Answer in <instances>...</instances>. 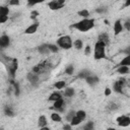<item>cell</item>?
<instances>
[{
	"label": "cell",
	"instance_id": "1",
	"mask_svg": "<svg viewBox=\"0 0 130 130\" xmlns=\"http://www.w3.org/2000/svg\"><path fill=\"white\" fill-rule=\"evenodd\" d=\"M94 26V19L93 18H83L77 22H75L74 24L71 25V28H75L78 31L81 32H85L90 30L92 27Z\"/></svg>",
	"mask_w": 130,
	"mask_h": 130
},
{
	"label": "cell",
	"instance_id": "2",
	"mask_svg": "<svg viewBox=\"0 0 130 130\" xmlns=\"http://www.w3.org/2000/svg\"><path fill=\"white\" fill-rule=\"evenodd\" d=\"M93 56L95 60H101L106 57V45L102 42H96L94 44V51Z\"/></svg>",
	"mask_w": 130,
	"mask_h": 130
},
{
	"label": "cell",
	"instance_id": "3",
	"mask_svg": "<svg viewBox=\"0 0 130 130\" xmlns=\"http://www.w3.org/2000/svg\"><path fill=\"white\" fill-rule=\"evenodd\" d=\"M57 46L65 50H69L73 46V42L69 36H63L57 40Z\"/></svg>",
	"mask_w": 130,
	"mask_h": 130
},
{
	"label": "cell",
	"instance_id": "4",
	"mask_svg": "<svg viewBox=\"0 0 130 130\" xmlns=\"http://www.w3.org/2000/svg\"><path fill=\"white\" fill-rule=\"evenodd\" d=\"M26 77H27V80H28L31 84H37V83L40 81V74H39V73H36V72H34V71L29 72Z\"/></svg>",
	"mask_w": 130,
	"mask_h": 130
},
{
	"label": "cell",
	"instance_id": "5",
	"mask_svg": "<svg viewBox=\"0 0 130 130\" xmlns=\"http://www.w3.org/2000/svg\"><path fill=\"white\" fill-rule=\"evenodd\" d=\"M117 122H118V125H119V126L127 127V126H129V124H130V118H129L128 116L123 115V116H120V117L117 118Z\"/></svg>",
	"mask_w": 130,
	"mask_h": 130
},
{
	"label": "cell",
	"instance_id": "6",
	"mask_svg": "<svg viewBox=\"0 0 130 130\" xmlns=\"http://www.w3.org/2000/svg\"><path fill=\"white\" fill-rule=\"evenodd\" d=\"M123 28H124V26H123L121 20H120V19H117V20L114 22V34H115L116 36L120 35V34L123 31Z\"/></svg>",
	"mask_w": 130,
	"mask_h": 130
},
{
	"label": "cell",
	"instance_id": "7",
	"mask_svg": "<svg viewBox=\"0 0 130 130\" xmlns=\"http://www.w3.org/2000/svg\"><path fill=\"white\" fill-rule=\"evenodd\" d=\"M124 81H125V79H123V80H122V79H120V80L115 81V82L113 83V89H114V91L121 93V92H122L123 85H124Z\"/></svg>",
	"mask_w": 130,
	"mask_h": 130
},
{
	"label": "cell",
	"instance_id": "8",
	"mask_svg": "<svg viewBox=\"0 0 130 130\" xmlns=\"http://www.w3.org/2000/svg\"><path fill=\"white\" fill-rule=\"evenodd\" d=\"M38 27H39V22H35V23L28 25L24 29V34L25 35H32V34H35L38 30Z\"/></svg>",
	"mask_w": 130,
	"mask_h": 130
},
{
	"label": "cell",
	"instance_id": "9",
	"mask_svg": "<svg viewBox=\"0 0 130 130\" xmlns=\"http://www.w3.org/2000/svg\"><path fill=\"white\" fill-rule=\"evenodd\" d=\"M48 6H49V8H50L51 10H59V9H61L64 5H63V4H60V3L58 2V0H53V1H50V2H49Z\"/></svg>",
	"mask_w": 130,
	"mask_h": 130
},
{
	"label": "cell",
	"instance_id": "10",
	"mask_svg": "<svg viewBox=\"0 0 130 130\" xmlns=\"http://www.w3.org/2000/svg\"><path fill=\"white\" fill-rule=\"evenodd\" d=\"M10 44V38L7 35H3L0 37V47L1 48H6Z\"/></svg>",
	"mask_w": 130,
	"mask_h": 130
},
{
	"label": "cell",
	"instance_id": "11",
	"mask_svg": "<svg viewBox=\"0 0 130 130\" xmlns=\"http://www.w3.org/2000/svg\"><path fill=\"white\" fill-rule=\"evenodd\" d=\"M63 106H64V100L61 98V99H58L56 101H54V105H53V108L56 109L57 111H63Z\"/></svg>",
	"mask_w": 130,
	"mask_h": 130
},
{
	"label": "cell",
	"instance_id": "12",
	"mask_svg": "<svg viewBox=\"0 0 130 130\" xmlns=\"http://www.w3.org/2000/svg\"><path fill=\"white\" fill-rule=\"evenodd\" d=\"M85 80H86V83L89 84V85H94V84L99 83V77L98 76H93L91 74L89 76H87L85 78Z\"/></svg>",
	"mask_w": 130,
	"mask_h": 130
},
{
	"label": "cell",
	"instance_id": "13",
	"mask_svg": "<svg viewBox=\"0 0 130 130\" xmlns=\"http://www.w3.org/2000/svg\"><path fill=\"white\" fill-rule=\"evenodd\" d=\"M98 41L104 43V44L107 46V45L109 44V42H110V39H109V36H108L107 34H101V35L99 36V38H98Z\"/></svg>",
	"mask_w": 130,
	"mask_h": 130
},
{
	"label": "cell",
	"instance_id": "14",
	"mask_svg": "<svg viewBox=\"0 0 130 130\" xmlns=\"http://www.w3.org/2000/svg\"><path fill=\"white\" fill-rule=\"evenodd\" d=\"M38 125H39V127H40L41 129L47 126V118H46L44 115H42V116H40V117H39Z\"/></svg>",
	"mask_w": 130,
	"mask_h": 130
},
{
	"label": "cell",
	"instance_id": "15",
	"mask_svg": "<svg viewBox=\"0 0 130 130\" xmlns=\"http://www.w3.org/2000/svg\"><path fill=\"white\" fill-rule=\"evenodd\" d=\"M39 52L41 53V54H44V55H46V54H49L50 53V51H49V48H48V45L47 44H44V45H41L40 47H39Z\"/></svg>",
	"mask_w": 130,
	"mask_h": 130
},
{
	"label": "cell",
	"instance_id": "16",
	"mask_svg": "<svg viewBox=\"0 0 130 130\" xmlns=\"http://www.w3.org/2000/svg\"><path fill=\"white\" fill-rule=\"evenodd\" d=\"M74 93H75V90H74L73 87H67V88H65V91H64L65 96L70 98V96H73Z\"/></svg>",
	"mask_w": 130,
	"mask_h": 130
},
{
	"label": "cell",
	"instance_id": "17",
	"mask_svg": "<svg viewBox=\"0 0 130 130\" xmlns=\"http://www.w3.org/2000/svg\"><path fill=\"white\" fill-rule=\"evenodd\" d=\"M117 72L119 74H127L129 72V66H119Z\"/></svg>",
	"mask_w": 130,
	"mask_h": 130
},
{
	"label": "cell",
	"instance_id": "18",
	"mask_svg": "<svg viewBox=\"0 0 130 130\" xmlns=\"http://www.w3.org/2000/svg\"><path fill=\"white\" fill-rule=\"evenodd\" d=\"M61 98H62V95L60 94V92L55 91V92H52V93L50 94V96H49V101L54 102V101H56V100H58V99H61Z\"/></svg>",
	"mask_w": 130,
	"mask_h": 130
},
{
	"label": "cell",
	"instance_id": "19",
	"mask_svg": "<svg viewBox=\"0 0 130 130\" xmlns=\"http://www.w3.org/2000/svg\"><path fill=\"white\" fill-rule=\"evenodd\" d=\"M75 116H76L77 118H79L81 121H83V120L85 119V117H86V113H85V111H83V110H79V111L75 112Z\"/></svg>",
	"mask_w": 130,
	"mask_h": 130
},
{
	"label": "cell",
	"instance_id": "20",
	"mask_svg": "<svg viewBox=\"0 0 130 130\" xmlns=\"http://www.w3.org/2000/svg\"><path fill=\"white\" fill-rule=\"evenodd\" d=\"M130 65V56H126L124 59H122V61L119 63V66H129Z\"/></svg>",
	"mask_w": 130,
	"mask_h": 130
},
{
	"label": "cell",
	"instance_id": "21",
	"mask_svg": "<svg viewBox=\"0 0 130 130\" xmlns=\"http://www.w3.org/2000/svg\"><path fill=\"white\" fill-rule=\"evenodd\" d=\"M91 73H90V71L89 70H86V69H84V70H82V71H80L79 72V74H78V77L79 78H86L87 76H89Z\"/></svg>",
	"mask_w": 130,
	"mask_h": 130
},
{
	"label": "cell",
	"instance_id": "22",
	"mask_svg": "<svg viewBox=\"0 0 130 130\" xmlns=\"http://www.w3.org/2000/svg\"><path fill=\"white\" fill-rule=\"evenodd\" d=\"M77 14H78L79 16L83 17V18H87V17H89V11H88L87 9H82V10L78 11Z\"/></svg>",
	"mask_w": 130,
	"mask_h": 130
},
{
	"label": "cell",
	"instance_id": "23",
	"mask_svg": "<svg viewBox=\"0 0 130 130\" xmlns=\"http://www.w3.org/2000/svg\"><path fill=\"white\" fill-rule=\"evenodd\" d=\"M73 45H74V47H75L77 50H81V49L83 48V42H82L81 40H79V39L75 40L74 43H73Z\"/></svg>",
	"mask_w": 130,
	"mask_h": 130
},
{
	"label": "cell",
	"instance_id": "24",
	"mask_svg": "<svg viewBox=\"0 0 130 130\" xmlns=\"http://www.w3.org/2000/svg\"><path fill=\"white\" fill-rule=\"evenodd\" d=\"M51 119H52V121H54V122H61V120H62L61 116H60L58 113H52V114H51Z\"/></svg>",
	"mask_w": 130,
	"mask_h": 130
},
{
	"label": "cell",
	"instance_id": "25",
	"mask_svg": "<svg viewBox=\"0 0 130 130\" xmlns=\"http://www.w3.org/2000/svg\"><path fill=\"white\" fill-rule=\"evenodd\" d=\"M81 122H82V121H81L79 118H77L76 116H74V117L70 120V124H71V126H77V125H79Z\"/></svg>",
	"mask_w": 130,
	"mask_h": 130
},
{
	"label": "cell",
	"instance_id": "26",
	"mask_svg": "<svg viewBox=\"0 0 130 130\" xmlns=\"http://www.w3.org/2000/svg\"><path fill=\"white\" fill-rule=\"evenodd\" d=\"M54 87L57 88V89H62L65 87V81L63 80H60V81H57L54 83Z\"/></svg>",
	"mask_w": 130,
	"mask_h": 130
},
{
	"label": "cell",
	"instance_id": "27",
	"mask_svg": "<svg viewBox=\"0 0 130 130\" xmlns=\"http://www.w3.org/2000/svg\"><path fill=\"white\" fill-rule=\"evenodd\" d=\"M47 45H48V48H49V51H50V52H52V53H57V52L59 51L57 45H53V44H47Z\"/></svg>",
	"mask_w": 130,
	"mask_h": 130
},
{
	"label": "cell",
	"instance_id": "28",
	"mask_svg": "<svg viewBox=\"0 0 130 130\" xmlns=\"http://www.w3.org/2000/svg\"><path fill=\"white\" fill-rule=\"evenodd\" d=\"M9 8L7 6H0V15H8Z\"/></svg>",
	"mask_w": 130,
	"mask_h": 130
},
{
	"label": "cell",
	"instance_id": "29",
	"mask_svg": "<svg viewBox=\"0 0 130 130\" xmlns=\"http://www.w3.org/2000/svg\"><path fill=\"white\" fill-rule=\"evenodd\" d=\"M4 113H5V115L6 116H10V117H12L13 116V111L11 110V108L10 107H8V106H6L5 108H4Z\"/></svg>",
	"mask_w": 130,
	"mask_h": 130
},
{
	"label": "cell",
	"instance_id": "30",
	"mask_svg": "<svg viewBox=\"0 0 130 130\" xmlns=\"http://www.w3.org/2000/svg\"><path fill=\"white\" fill-rule=\"evenodd\" d=\"M73 72H74V67H73L72 65H68V66L65 68V73H66V74L71 75V74H73Z\"/></svg>",
	"mask_w": 130,
	"mask_h": 130
},
{
	"label": "cell",
	"instance_id": "31",
	"mask_svg": "<svg viewBox=\"0 0 130 130\" xmlns=\"http://www.w3.org/2000/svg\"><path fill=\"white\" fill-rule=\"evenodd\" d=\"M45 0H27V5L28 6H35L36 4H39V3H42L44 2Z\"/></svg>",
	"mask_w": 130,
	"mask_h": 130
},
{
	"label": "cell",
	"instance_id": "32",
	"mask_svg": "<svg viewBox=\"0 0 130 130\" xmlns=\"http://www.w3.org/2000/svg\"><path fill=\"white\" fill-rule=\"evenodd\" d=\"M83 129L84 130H92L93 129V123L92 122H88L85 126H83Z\"/></svg>",
	"mask_w": 130,
	"mask_h": 130
},
{
	"label": "cell",
	"instance_id": "33",
	"mask_svg": "<svg viewBox=\"0 0 130 130\" xmlns=\"http://www.w3.org/2000/svg\"><path fill=\"white\" fill-rule=\"evenodd\" d=\"M75 116V112L74 111H70L69 113H68V115H67V117H66V120L68 121V122H70V120L73 118Z\"/></svg>",
	"mask_w": 130,
	"mask_h": 130
},
{
	"label": "cell",
	"instance_id": "34",
	"mask_svg": "<svg viewBox=\"0 0 130 130\" xmlns=\"http://www.w3.org/2000/svg\"><path fill=\"white\" fill-rule=\"evenodd\" d=\"M12 83L14 84V88H15L14 89V92H15V94L16 95H19V85H18V83L17 82H13V81H12Z\"/></svg>",
	"mask_w": 130,
	"mask_h": 130
},
{
	"label": "cell",
	"instance_id": "35",
	"mask_svg": "<svg viewBox=\"0 0 130 130\" xmlns=\"http://www.w3.org/2000/svg\"><path fill=\"white\" fill-rule=\"evenodd\" d=\"M7 19H8V16H7V15H0V23L6 22Z\"/></svg>",
	"mask_w": 130,
	"mask_h": 130
},
{
	"label": "cell",
	"instance_id": "36",
	"mask_svg": "<svg viewBox=\"0 0 130 130\" xmlns=\"http://www.w3.org/2000/svg\"><path fill=\"white\" fill-rule=\"evenodd\" d=\"M90 51H91V48H90V46L88 45V46H86L85 49H84V54H85V55H89V54H90Z\"/></svg>",
	"mask_w": 130,
	"mask_h": 130
},
{
	"label": "cell",
	"instance_id": "37",
	"mask_svg": "<svg viewBox=\"0 0 130 130\" xmlns=\"http://www.w3.org/2000/svg\"><path fill=\"white\" fill-rule=\"evenodd\" d=\"M9 5H12V6L19 5V0H10L9 1Z\"/></svg>",
	"mask_w": 130,
	"mask_h": 130
},
{
	"label": "cell",
	"instance_id": "38",
	"mask_svg": "<svg viewBox=\"0 0 130 130\" xmlns=\"http://www.w3.org/2000/svg\"><path fill=\"white\" fill-rule=\"evenodd\" d=\"M106 10H107V9H106L105 7H100V8H96V9H95V11L99 12V13H103V12H105Z\"/></svg>",
	"mask_w": 130,
	"mask_h": 130
},
{
	"label": "cell",
	"instance_id": "39",
	"mask_svg": "<svg viewBox=\"0 0 130 130\" xmlns=\"http://www.w3.org/2000/svg\"><path fill=\"white\" fill-rule=\"evenodd\" d=\"M123 26H125V28H126L127 30H130V22H129V20H127V21L123 24Z\"/></svg>",
	"mask_w": 130,
	"mask_h": 130
},
{
	"label": "cell",
	"instance_id": "40",
	"mask_svg": "<svg viewBox=\"0 0 130 130\" xmlns=\"http://www.w3.org/2000/svg\"><path fill=\"white\" fill-rule=\"evenodd\" d=\"M117 108H118V107H117V105H116L115 103H111V104H110V109H111L112 111L117 110Z\"/></svg>",
	"mask_w": 130,
	"mask_h": 130
},
{
	"label": "cell",
	"instance_id": "41",
	"mask_svg": "<svg viewBox=\"0 0 130 130\" xmlns=\"http://www.w3.org/2000/svg\"><path fill=\"white\" fill-rule=\"evenodd\" d=\"M111 92H112V90H111V88H109V87H107V88L105 89V95H110V94H111Z\"/></svg>",
	"mask_w": 130,
	"mask_h": 130
},
{
	"label": "cell",
	"instance_id": "42",
	"mask_svg": "<svg viewBox=\"0 0 130 130\" xmlns=\"http://www.w3.org/2000/svg\"><path fill=\"white\" fill-rule=\"evenodd\" d=\"M71 128H72L71 124H70V125H68V124H65V125L63 126V129H66V130H70Z\"/></svg>",
	"mask_w": 130,
	"mask_h": 130
},
{
	"label": "cell",
	"instance_id": "43",
	"mask_svg": "<svg viewBox=\"0 0 130 130\" xmlns=\"http://www.w3.org/2000/svg\"><path fill=\"white\" fill-rule=\"evenodd\" d=\"M58 2H59L60 4H63V5L65 4V0H58Z\"/></svg>",
	"mask_w": 130,
	"mask_h": 130
},
{
	"label": "cell",
	"instance_id": "44",
	"mask_svg": "<svg viewBox=\"0 0 130 130\" xmlns=\"http://www.w3.org/2000/svg\"><path fill=\"white\" fill-rule=\"evenodd\" d=\"M125 1H126V0H125Z\"/></svg>",
	"mask_w": 130,
	"mask_h": 130
}]
</instances>
